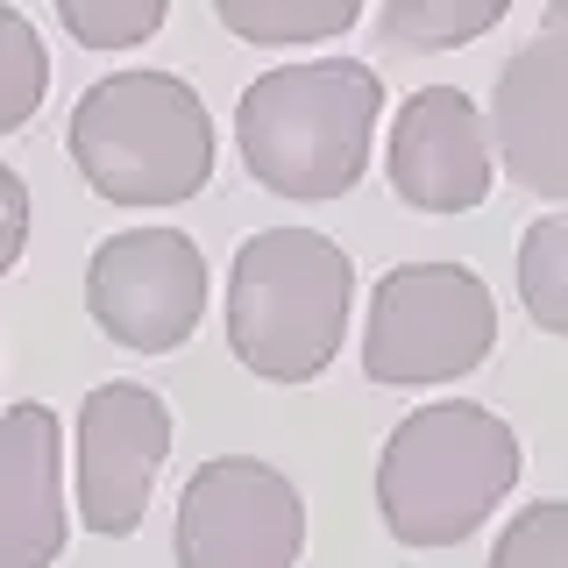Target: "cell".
Here are the masks:
<instances>
[{
    "label": "cell",
    "mask_w": 568,
    "mask_h": 568,
    "mask_svg": "<svg viewBox=\"0 0 568 568\" xmlns=\"http://www.w3.org/2000/svg\"><path fill=\"white\" fill-rule=\"evenodd\" d=\"M384 114V79L355 58L277 64L248 79L235 106L242 164L277 200H342L369 171V135Z\"/></svg>",
    "instance_id": "obj_1"
},
{
    "label": "cell",
    "mask_w": 568,
    "mask_h": 568,
    "mask_svg": "<svg viewBox=\"0 0 568 568\" xmlns=\"http://www.w3.org/2000/svg\"><path fill=\"white\" fill-rule=\"evenodd\" d=\"M526 448L490 405L440 398L390 426L377 455V511L398 547H455L511 497Z\"/></svg>",
    "instance_id": "obj_2"
},
{
    "label": "cell",
    "mask_w": 568,
    "mask_h": 568,
    "mask_svg": "<svg viewBox=\"0 0 568 568\" xmlns=\"http://www.w3.org/2000/svg\"><path fill=\"white\" fill-rule=\"evenodd\" d=\"M355 263L313 227H263L227 271V348L263 384H313L342 355Z\"/></svg>",
    "instance_id": "obj_3"
},
{
    "label": "cell",
    "mask_w": 568,
    "mask_h": 568,
    "mask_svg": "<svg viewBox=\"0 0 568 568\" xmlns=\"http://www.w3.org/2000/svg\"><path fill=\"white\" fill-rule=\"evenodd\" d=\"M71 164L114 206H178L213 178V114L171 71H114L71 106Z\"/></svg>",
    "instance_id": "obj_4"
},
{
    "label": "cell",
    "mask_w": 568,
    "mask_h": 568,
    "mask_svg": "<svg viewBox=\"0 0 568 568\" xmlns=\"http://www.w3.org/2000/svg\"><path fill=\"white\" fill-rule=\"evenodd\" d=\"M497 348V298L469 263H398L369 292L363 327V377L369 384H455L484 369Z\"/></svg>",
    "instance_id": "obj_5"
},
{
    "label": "cell",
    "mask_w": 568,
    "mask_h": 568,
    "mask_svg": "<svg viewBox=\"0 0 568 568\" xmlns=\"http://www.w3.org/2000/svg\"><path fill=\"white\" fill-rule=\"evenodd\" d=\"M306 555V497L256 455L200 462L178 490V568H292Z\"/></svg>",
    "instance_id": "obj_6"
},
{
    "label": "cell",
    "mask_w": 568,
    "mask_h": 568,
    "mask_svg": "<svg viewBox=\"0 0 568 568\" xmlns=\"http://www.w3.org/2000/svg\"><path fill=\"white\" fill-rule=\"evenodd\" d=\"M85 313L106 342L135 355H171L206 320V256L178 227L106 235L85 263Z\"/></svg>",
    "instance_id": "obj_7"
},
{
    "label": "cell",
    "mask_w": 568,
    "mask_h": 568,
    "mask_svg": "<svg viewBox=\"0 0 568 568\" xmlns=\"http://www.w3.org/2000/svg\"><path fill=\"white\" fill-rule=\"evenodd\" d=\"M171 455V405L150 384H100L79 405V519L100 540H129Z\"/></svg>",
    "instance_id": "obj_8"
},
{
    "label": "cell",
    "mask_w": 568,
    "mask_h": 568,
    "mask_svg": "<svg viewBox=\"0 0 568 568\" xmlns=\"http://www.w3.org/2000/svg\"><path fill=\"white\" fill-rule=\"evenodd\" d=\"M384 178L413 213H469L490 200L497 185V156H490V129L484 106L455 85H419L390 121V150H384Z\"/></svg>",
    "instance_id": "obj_9"
},
{
    "label": "cell",
    "mask_w": 568,
    "mask_h": 568,
    "mask_svg": "<svg viewBox=\"0 0 568 568\" xmlns=\"http://www.w3.org/2000/svg\"><path fill=\"white\" fill-rule=\"evenodd\" d=\"M490 156L532 200H568V36L532 43L497 71L490 93Z\"/></svg>",
    "instance_id": "obj_10"
},
{
    "label": "cell",
    "mask_w": 568,
    "mask_h": 568,
    "mask_svg": "<svg viewBox=\"0 0 568 568\" xmlns=\"http://www.w3.org/2000/svg\"><path fill=\"white\" fill-rule=\"evenodd\" d=\"M64 434L50 405L0 413V568H50L64 555Z\"/></svg>",
    "instance_id": "obj_11"
},
{
    "label": "cell",
    "mask_w": 568,
    "mask_h": 568,
    "mask_svg": "<svg viewBox=\"0 0 568 568\" xmlns=\"http://www.w3.org/2000/svg\"><path fill=\"white\" fill-rule=\"evenodd\" d=\"M227 36L256 50H306V43H334L363 22V0H213Z\"/></svg>",
    "instance_id": "obj_12"
},
{
    "label": "cell",
    "mask_w": 568,
    "mask_h": 568,
    "mask_svg": "<svg viewBox=\"0 0 568 568\" xmlns=\"http://www.w3.org/2000/svg\"><path fill=\"white\" fill-rule=\"evenodd\" d=\"M511 14V0H384L377 8V36L390 50H462L476 36H490Z\"/></svg>",
    "instance_id": "obj_13"
},
{
    "label": "cell",
    "mask_w": 568,
    "mask_h": 568,
    "mask_svg": "<svg viewBox=\"0 0 568 568\" xmlns=\"http://www.w3.org/2000/svg\"><path fill=\"white\" fill-rule=\"evenodd\" d=\"M519 306L540 334H568V206L519 235Z\"/></svg>",
    "instance_id": "obj_14"
},
{
    "label": "cell",
    "mask_w": 568,
    "mask_h": 568,
    "mask_svg": "<svg viewBox=\"0 0 568 568\" xmlns=\"http://www.w3.org/2000/svg\"><path fill=\"white\" fill-rule=\"evenodd\" d=\"M50 93V50L22 8L0 0V135L29 129V114Z\"/></svg>",
    "instance_id": "obj_15"
},
{
    "label": "cell",
    "mask_w": 568,
    "mask_h": 568,
    "mask_svg": "<svg viewBox=\"0 0 568 568\" xmlns=\"http://www.w3.org/2000/svg\"><path fill=\"white\" fill-rule=\"evenodd\" d=\"M171 0H58V22L85 50H135L164 29Z\"/></svg>",
    "instance_id": "obj_16"
},
{
    "label": "cell",
    "mask_w": 568,
    "mask_h": 568,
    "mask_svg": "<svg viewBox=\"0 0 568 568\" xmlns=\"http://www.w3.org/2000/svg\"><path fill=\"white\" fill-rule=\"evenodd\" d=\"M490 568H568V505L540 497V505L511 511V526L497 532Z\"/></svg>",
    "instance_id": "obj_17"
},
{
    "label": "cell",
    "mask_w": 568,
    "mask_h": 568,
    "mask_svg": "<svg viewBox=\"0 0 568 568\" xmlns=\"http://www.w3.org/2000/svg\"><path fill=\"white\" fill-rule=\"evenodd\" d=\"M29 248V185L0 164V271H14Z\"/></svg>",
    "instance_id": "obj_18"
},
{
    "label": "cell",
    "mask_w": 568,
    "mask_h": 568,
    "mask_svg": "<svg viewBox=\"0 0 568 568\" xmlns=\"http://www.w3.org/2000/svg\"><path fill=\"white\" fill-rule=\"evenodd\" d=\"M547 36H568V0H547Z\"/></svg>",
    "instance_id": "obj_19"
}]
</instances>
